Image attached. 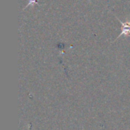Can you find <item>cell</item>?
Returning <instances> with one entry per match:
<instances>
[{
	"instance_id": "obj_1",
	"label": "cell",
	"mask_w": 130,
	"mask_h": 130,
	"mask_svg": "<svg viewBox=\"0 0 130 130\" xmlns=\"http://www.w3.org/2000/svg\"><path fill=\"white\" fill-rule=\"evenodd\" d=\"M120 21V20H119ZM121 24H122V32L121 34H120L119 37L121 36V35H127V34H130V22H126V23H123L122 21H120Z\"/></svg>"
},
{
	"instance_id": "obj_2",
	"label": "cell",
	"mask_w": 130,
	"mask_h": 130,
	"mask_svg": "<svg viewBox=\"0 0 130 130\" xmlns=\"http://www.w3.org/2000/svg\"><path fill=\"white\" fill-rule=\"evenodd\" d=\"M37 2V0H29V4L27 5H29L30 4H33L34 2Z\"/></svg>"
}]
</instances>
